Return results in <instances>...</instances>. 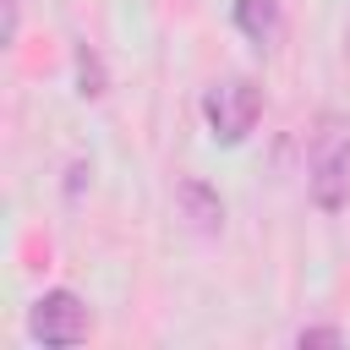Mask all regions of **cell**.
I'll return each mask as SVG.
<instances>
[{
  "label": "cell",
  "instance_id": "1",
  "mask_svg": "<svg viewBox=\"0 0 350 350\" xmlns=\"http://www.w3.org/2000/svg\"><path fill=\"white\" fill-rule=\"evenodd\" d=\"M202 115H208L213 142L235 148V142H246V137H252V126H257V115H262V88H257L252 77H224V82H213V88H208Z\"/></svg>",
  "mask_w": 350,
  "mask_h": 350
},
{
  "label": "cell",
  "instance_id": "2",
  "mask_svg": "<svg viewBox=\"0 0 350 350\" xmlns=\"http://www.w3.org/2000/svg\"><path fill=\"white\" fill-rule=\"evenodd\" d=\"M312 202L323 213H339L350 202V131L339 120H323L312 142Z\"/></svg>",
  "mask_w": 350,
  "mask_h": 350
},
{
  "label": "cell",
  "instance_id": "3",
  "mask_svg": "<svg viewBox=\"0 0 350 350\" xmlns=\"http://www.w3.org/2000/svg\"><path fill=\"white\" fill-rule=\"evenodd\" d=\"M88 328H93V317H88V306H82L71 290H44V295L33 301V312H27V334H33L38 345H55V350L82 345Z\"/></svg>",
  "mask_w": 350,
  "mask_h": 350
},
{
  "label": "cell",
  "instance_id": "4",
  "mask_svg": "<svg viewBox=\"0 0 350 350\" xmlns=\"http://www.w3.org/2000/svg\"><path fill=\"white\" fill-rule=\"evenodd\" d=\"M235 27H241L257 49H273V44H279V27H284L279 0H235Z\"/></svg>",
  "mask_w": 350,
  "mask_h": 350
},
{
  "label": "cell",
  "instance_id": "5",
  "mask_svg": "<svg viewBox=\"0 0 350 350\" xmlns=\"http://www.w3.org/2000/svg\"><path fill=\"white\" fill-rule=\"evenodd\" d=\"M175 202L186 208V219H191L202 235H213V230L224 224V202H219L202 180H180V186H175Z\"/></svg>",
  "mask_w": 350,
  "mask_h": 350
},
{
  "label": "cell",
  "instance_id": "6",
  "mask_svg": "<svg viewBox=\"0 0 350 350\" xmlns=\"http://www.w3.org/2000/svg\"><path fill=\"white\" fill-rule=\"evenodd\" d=\"M295 345H301V350H306V345H345V334H339V328H301Z\"/></svg>",
  "mask_w": 350,
  "mask_h": 350
},
{
  "label": "cell",
  "instance_id": "7",
  "mask_svg": "<svg viewBox=\"0 0 350 350\" xmlns=\"http://www.w3.org/2000/svg\"><path fill=\"white\" fill-rule=\"evenodd\" d=\"M77 66H82V93H88V98H93V93H104V88H98V66H93V55H88V49L77 55Z\"/></svg>",
  "mask_w": 350,
  "mask_h": 350
},
{
  "label": "cell",
  "instance_id": "8",
  "mask_svg": "<svg viewBox=\"0 0 350 350\" xmlns=\"http://www.w3.org/2000/svg\"><path fill=\"white\" fill-rule=\"evenodd\" d=\"M16 38V0H5V44Z\"/></svg>",
  "mask_w": 350,
  "mask_h": 350
}]
</instances>
